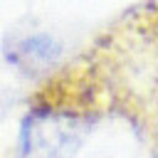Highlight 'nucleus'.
Masks as SVG:
<instances>
[{
  "mask_svg": "<svg viewBox=\"0 0 158 158\" xmlns=\"http://www.w3.org/2000/svg\"><path fill=\"white\" fill-rule=\"evenodd\" d=\"M101 109L99 84L69 104L62 96H37L20 121L15 158H77L91 136L96 111Z\"/></svg>",
  "mask_w": 158,
  "mask_h": 158,
  "instance_id": "1",
  "label": "nucleus"
},
{
  "mask_svg": "<svg viewBox=\"0 0 158 158\" xmlns=\"http://www.w3.org/2000/svg\"><path fill=\"white\" fill-rule=\"evenodd\" d=\"M64 44L49 32H27L15 35L5 44V57L22 72H47L59 64Z\"/></svg>",
  "mask_w": 158,
  "mask_h": 158,
  "instance_id": "2",
  "label": "nucleus"
}]
</instances>
